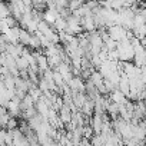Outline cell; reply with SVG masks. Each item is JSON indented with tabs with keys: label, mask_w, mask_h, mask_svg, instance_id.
Wrapping results in <instances>:
<instances>
[{
	"label": "cell",
	"mask_w": 146,
	"mask_h": 146,
	"mask_svg": "<svg viewBox=\"0 0 146 146\" xmlns=\"http://www.w3.org/2000/svg\"><path fill=\"white\" fill-rule=\"evenodd\" d=\"M17 120H16V117H13V116H10L9 117V120H7V125H6V129H15V127H17Z\"/></svg>",
	"instance_id": "9"
},
{
	"label": "cell",
	"mask_w": 146,
	"mask_h": 146,
	"mask_svg": "<svg viewBox=\"0 0 146 146\" xmlns=\"http://www.w3.org/2000/svg\"><path fill=\"white\" fill-rule=\"evenodd\" d=\"M98 2H105V0H98Z\"/></svg>",
	"instance_id": "11"
},
{
	"label": "cell",
	"mask_w": 146,
	"mask_h": 146,
	"mask_svg": "<svg viewBox=\"0 0 146 146\" xmlns=\"http://www.w3.org/2000/svg\"><path fill=\"white\" fill-rule=\"evenodd\" d=\"M53 82H54V85H56V86H59V88H62V86L64 85L63 76L60 75V73H59L57 70H53Z\"/></svg>",
	"instance_id": "6"
},
{
	"label": "cell",
	"mask_w": 146,
	"mask_h": 146,
	"mask_svg": "<svg viewBox=\"0 0 146 146\" xmlns=\"http://www.w3.org/2000/svg\"><path fill=\"white\" fill-rule=\"evenodd\" d=\"M16 66H17L19 70H22V69H27V67H29V62H27L23 56H17V57H16Z\"/></svg>",
	"instance_id": "7"
},
{
	"label": "cell",
	"mask_w": 146,
	"mask_h": 146,
	"mask_svg": "<svg viewBox=\"0 0 146 146\" xmlns=\"http://www.w3.org/2000/svg\"><path fill=\"white\" fill-rule=\"evenodd\" d=\"M80 26L85 32H90V30H95V23H93V19H92V15L90 16H83L80 17Z\"/></svg>",
	"instance_id": "2"
},
{
	"label": "cell",
	"mask_w": 146,
	"mask_h": 146,
	"mask_svg": "<svg viewBox=\"0 0 146 146\" xmlns=\"http://www.w3.org/2000/svg\"><path fill=\"white\" fill-rule=\"evenodd\" d=\"M126 32H127V30H125L120 25H112V26L108 27V35H109V37L113 39L115 42H119V40H122L123 37H126Z\"/></svg>",
	"instance_id": "1"
},
{
	"label": "cell",
	"mask_w": 146,
	"mask_h": 146,
	"mask_svg": "<svg viewBox=\"0 0 146 146\" xmlns=\"http://www.w3.org/2000/svg\"><path fill=\"white\" fill-rule=\"evenodd\" d=\"M86 6H88L90 10H95V9L99 6V2H98V0H89V2H86Z\"/></svg>",
	"instance_id": "10"
},
{
	"label": "cell",
	"mask_w": 146,
	"mask_h": 146,
	"mask_svg": "<svg viewBox=\"0 0 146 146\" xmlns=\"http://www.w3.org/2000/svg\"><path fill=\"white\" fill-rule=\"evenodd\" d=\"M86 2H89V0H86Z\"/></svg>",
	"instance_id": "12"
},
{
	"label": "cell",
	"mask_w": 146,
	"mask_h": 146,
	"mask_svg": "<svg viewBox=\"0 0 146 146\" xmlns=\"http://www.w3.org/2000/svg\"><path fill=\"white\" fill-rule=\"evenodd\" d=\"M89 79L92 80V83H93L95 86H99V85L103 83V76L100 75V72H99V70H93V72L90 73Z\"/></svg>",
	"instance_id": "5"
},
{
	"label": "cell",
	"mask_w": 146,
	"mask_h": 146,
	"mask_svg": "<svg viewBox=\"0 0 146 146\" xmlns=\"http://www.w3.org/2000/svg\"><path fill=\"white\" fill-rule=\"evenodd\" d=\"M57 115H59V119L63 122V123H67L70 120V115H72V110L66 106V105H62V108L57 110Z\"/></svg>",
	"instance_id": "3"
},
{
	"label": "cell",
	"mask_w": 146,
	"mask_h": 146,
	"mask_svg": "<svg viewBox=\"0 0 146 146\" xmlns=\"http://www.w3.org/2000/svg\"><path fill=\"white\" fill-rule=\"evenodd\" d=\"M30 36H32V33H29L26 29H19V43H22V44H29V42H30Z\"/></svg>",
	"instance_id": "4"
},
{
	"label": "cell",
	"mask_w": 146,
	"mask_h": 146,
	"mask_svg": "<svg viewBox=\"0 0 146 146\" xmlns=\"http://www.w3.org/2000/svg\"><path fill=\"white\" fill-rule=\"evenodd\" d=\"M3 22H5V25L7 26V27H16V26H19V22L12 16V15H9V16H6L5 19H3Z\"/></svg>",
	"instance_id": "8"
}]
</instances>
